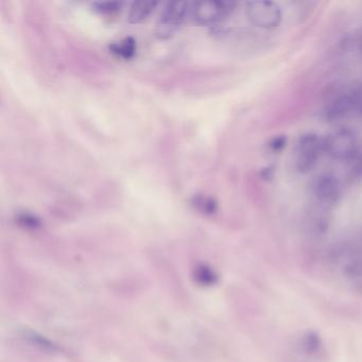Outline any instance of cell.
I'll return each instance as SVG.
<instances>
[{
  "label": "cell",
  "instance_id": "6da1fadb",
  "mask_svg": "<svg viewBox=\"0 0 362 362\" xmlns=\"http://www.w3.org/2000/svg\"><path fill=\"white\" fill-rule=\"evenodd\" d=\"M324 152L336 160H351L360 149L359 139L349 128L334 131L323 139Z\"/></svg>",
  "mask_w": 362,
  "mask_h": 362
},
{
  "label": "cell",
  "instance_id": "7a4b0ae2",
  "mask_svg": "<svg viewBox=\"0 0 362 362\" xmlns=\"http://www.w3.org/2000/svg\"><path fill=\"white\" fill-rule=\"evenodd\" d=\"M324 152L323 139L313 133L303 134L294 149V167L300 173L313 170Z\"/></svg>",
  "mask_w": 362,
  "mask_h": 362
},
{
  "label": "cell",
  "instance_id": "3957f363",
  "mask_svg": "<svg viewBox=\"0 0 362 362\" xmlns=\"http://www.w3.org/2000/svg\"><path fill=\"white\" fill-rule=\"evenodd\" d=\"M192 4L187 1H171L160 14L156 33L160 39H168L192 16Z\"/></svg>",
  "mask_w": 362,
  "mask_h": 362
},
{
  "label": "cell",
  "instance_id": "277c9868",
  "mask_svg": "<svg viewBox=\"0 0 362 362\" xmlns=\"http://www.w3.org/2000/svg\"><path fill=\"white\" fill-rule=\"evenodd\" d=\"M247 16L252 24L262 29L276 28L283 20L281 7L269 0H258L247 4Z\"/></svg>",
  "mask_w": 362,
  "mask_h": 362
},
{
  "label": "cell",
  "instance_id": "5b68a950",
  "mask_svg": "<svg viewBox=\"0 0 362 362\" xmlns=\"http://www.w3.org/2000/svg\"><path fill=\"white\" fill-rule=\"evenodd\" d=\"M234 7V4L228 1H199L192 4L190 18L200 26H214L230 16Z\"/></svg>",
  "mask_w": 362,
  "mask_h": 362
},
{
  "label": "cell",
  "instance_id": "8992f818",
  "mask_svg": "<svg viewBox=\"0 0 362 362\" xmlns=\"http://www.w3.org/2000/svg\"><path fill=\"white\" fill-rule=\"evenodd\" d=\"M313 192L320 204L332 207L340 201L342 185L334 175H322L313 183Z\"/></svg>",
  "mask_w": 362,
  "mask_h": 362
},
{
  "label": "cell",
  "instance_id": "52a82bcc",
  "mask_svg": "<svg viewBox=\"0 0 362 362\" xmlns=\"http://www.w3.org/2000/svg\"><path fill=\"white\" fill-rule=\"evenodd\" d=\"M353 112H355V105H354L353 97L349 90V92L342 93V94L334 97L328 103L325 114L328 120H338Z\"/></svg>",
  "mask_w": 362,
  "mask_h": 362
},
{
  "label": "cell",
  "instance_id": "ba28073f",
  "mask_svg": "<svg viewBox=\"0 0 362 362\" xmlns=\"http://www.w3.org/2000/svg\"><path fill=\"white\" fill-rule=\"evenodd\" d=\"M158 3L156 1H136L133 4L129 12V23L130 24H139L147 20L152 12L156 10Z\"/></svg>",
  "mask_w": 362,
  "mask_h": 362
},
{
  "label": "cell",
  "instance_id": "9c48e42d",
  "mask_svg": "<svg viewBox=\"0 0 362 362\" xmlns=\"http://www.w3.org/2000/svg\"><path fill=\"white\" fill-rule=\"evenodd\" d=\"M110 49L113 54H117L118 57L129 60L134 57L135 52H136V42L132 37H127L122 43L113 44L110 46Z\"/></svg>",
  "mask_w": 362,
  "mask_h": 362
},
{
  "label": "cell",
  "instance_id": "30bf717a",
  "mask_svg": "<svg viewBox=\"0 0 362 362\" xmlns=\"http://www.w3.org/2000/svg\"><path fill=\"white\" fill-rule=\"evenodd\" d=\"M192 204L202 211V213L211 215L217 211V203L215 202L214 199L209 198L206 196H197L192 199Z\"/></svg>",
  "mask_w": 362,
  "mask_h": 362
},
{
  "label": "cell",
  "instance_id": "8fae6325",
  "mask_svg": "<svg viewBox=\"0 0 362 362\" xmlns=\"http://www.w3.org/2000/svg\"><path fill=\"white\" fill-rule=\"evenodd\" d=\"M303 345H304L305 351L310 355H317L322 349L321 339L313 332H309L308 334L305 336Z\"/></svg>",
  "mask_w": 362,
  "mask_h": 362
},
{
  "label": "cell",
  "instance_id": "7c38bea8",
  "mask_svg": "<svg viewBox=\"0 0 362 362\" xmlns=\"http://www.w3.org/2000/svg\"><path fill=\"white\" fill-rule=\"evenodd\" d=\"M96 11L103 14H112L122 10V4L116 1H105V3H95L93 5Z\"/></svg>",
  "mask_w": 362,
  "mask_h": 362
},
{
  "label": "cell",
  "instance_id": "4fadbf2b",
  "mask_svg": "<svg viewBox=\"0 0 362 362\" xmlns=\"http://www.w3.org/2000/svg\"><path fill=\"white\" fill-rule=\"evenodd\" d=\"M351 173L355 179L362 177V148L358 150L356 156L351 158Z\"/></svg>",
  "mask_w": 362,
  "mask_h": 362
},
{
  "label": "cell",
  "instance_id": "5bb4252c",
  "mask_svg": "<svg viewBox=\"0 0 362 362\" xmlns=\"http://www.w3.org/2000/svg\"><path fill=\"white\" fill-rule=\"evenodd\" d=\"M287 145V137L286 135H277L269 141V148L273 152H279Z\"/></svg>",
  "mask_w": 362,
  "mask_h": 362
},
{
  "label": "cell",
  "instance_id": "9a60e30c",
  "mask_svg": "<svg viewBox=\"0 0 362 362\" xmlns=\"http://www.w3.org/2000/svg\"><path fill=\"white\" fill-rule=\"evenodd\" d=\"M351 97H353L354 105H355V112L362 115V86H357L351 90Z\"/></svg>",
  "mask_w": 362,
  "mask_h": 362
},
{
  "label": "cell",
  "instance_id": "2e32d148",
  "mask_svg": "<svg viewBox=\"0 0 362 362\" xmlns=\"http://www.w3.org/2000/svg\"><path fill=\"white\" fill-rule=\"evenodd\" d=\"M357 45L358 48H359L360 52L362 54V30L360 31L359 35H358Z\"/></svg>",
  "mask_w": 362,
  "mask_h": 362
}]
</instances>
